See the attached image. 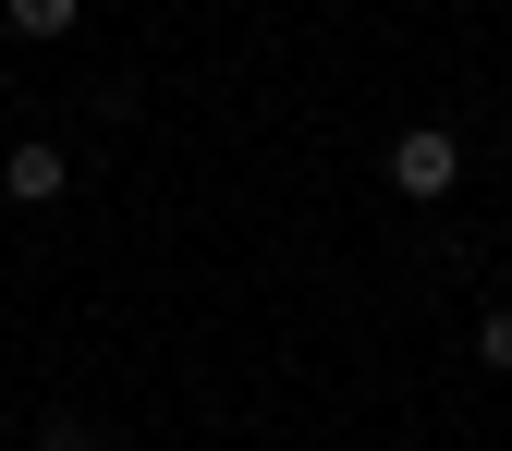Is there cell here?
Wrapping results in <instances>:
<instances>
[{
	"mask_svg": "<svg viewBox=\"0 0 512 451\" xmlns=\"http://www.w3.org/2000/svg\"><path fill=\"white\" fill-rule=\"evenodd\" d=\"M452 183H464V135H452V122H403V135H391V196L439 208Z\"/></svg>",
	"mask_w": 512,
	"mask_h": 451,
	"instance_id": "cell-1",
	"label": "cell"
},
{
	"mask_svg": "<svg viewBox=\"0 0 512 451\" xmlns=\"http://www.w3.org/2000/svg\"><path fill=\"white\" fill-rule=\"evenodd\" d=\"M61 183H74V147H61V135H13L0 196H13V208H61Z\"/></svg>",
	"mask_w": 512,
	"mask_h": 451,
	"instance_id": "cell-2",
	"label": "cell"
},
{
	"mask_svg": "<svg viewBox=\"0 0 512 451\" xmlns=\"http://www.w3.org/2000/svg\"><path fill=\"white\" fill-rule=\"evenodd\" d=\"M0 25H13V37H74L86 0H0Z\"/></svg>",
	"mask_w": 512,
	"mask_h": 451,
	"instance_id": "cell-3",
	"label": "cell"
},
{
	"mask_svg": "<svg viewBox=\"0 0 512 451\" xmlns=\"http://www.w3.org/2000/svg\"><path fill=\"white\" fill-rule=\"evenodd\" d=\"M476 366H500V378H512V305H488V317H476Z\"/></svg>",
	"mask_w": 512,
	"mask_h": 451,
	"instance_id": "cell-4",
	"label": "cell"
},
{
	"mask_svg": "<svg viewBox=\"0 0 512 451\" xmlns=\"http://www.w3.org/2000/svg\"><path fill=\"white\" fill-rule=\"evenodd\" d=\"M37 451H98V427H86V415H49V427H37Z\"/></svg>",
	"mask_w": 512,
	"mask_h": 451,
	"instance_id": "cell-5",
	"label": "cell"
},
{
	"mask_svg": "<svg viewBox=\"0 0 512 451\" xmlns=\"http://www.w3.org/2000/svg\"><path fill=\"white\" fill-rule=\"evenodd\" d=\"M500 13H512V0H500Z\"/></svg>",
	"mask_w": 512,
	"mask_h": 451,
	"instance_id": "cell-6",
	"label": "cell"
}]
</instances>
